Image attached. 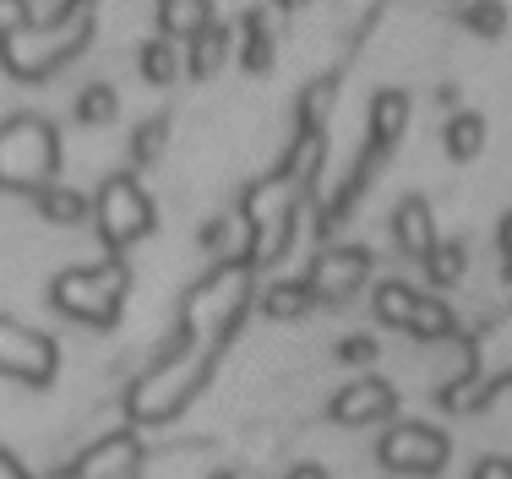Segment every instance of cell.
Here are the masks:
<instances>
[{"mask_svg":"<svg viewBox=\"0 0 512 479\" xmlns=\"http://www.w3.org/2000/svg\"><path fill=\"white\" fill-rule=\"evenodd\" d=\"M175 71H180V55H175V44H169V39H153L148 49H142V77H148L153 88H169Z\"/></svg>","mask_w":512,"mask_h":479,"instance_id":"cell-21","label":"cell"},{"mask_svg":"<svg viewBox=\"0 0 512 479\" xmlns=\"http://www.w3.org/2000/svg\"><path fill=\"white\" fill-rule=\"evenodd\" d=\"M338 354H344L349 365H365V360L376 354V343H371V338H344V343H338Z\"/></svg>","mask_w":512,"mask_h":479,"instance_id":"cell-25","label":"cell"},{"mask_svg":"<svg viewBox=\"0 0 512 479\" xmlns=\"http://www.w3.org/2000/svg\"><path fill=\"white\" fill-rule=\"evenodd\" d=\"M93 218H99V235L120 251V245L142 240L153 229V202L142 196V186L131 175H115V180H104L99 202H93Z\"/></svg>","mask_w":512,"mask_h":479,"instance_id":"cell-6","label":"cell"},{"mask_svg":"<svg viewBox=\"0 0 512 479\" xmlns=\"http://www.w3.org/2000/svg\"><path fill=\"white\" fill-rule=\"evenodd\" d=\"M414 305H420V294H414L409 284H382V289H376V316H382L387 327H404V333H409Z\"/></svg>","mask_w":512,"mask_h":479,"instance_id":"cell-18","label":"cell"},{"mask_svg":"<svg viewBox=\"0 0 512 479\" xmlns=\"http://www.w3.org/2000/svg\"><path fill=\"white\" fill-rule=\"evenodd\" d=\"M425 267H431V284H458V278H463V245H442V240H436V251L425 256Z\"/></svg>","mask_w":512,"mask_h":479,"instance_id":"cell-22","label":"cell"},{"mask_svg":"<svg viewBox=\"0 0 512 479\" xmlns=\"http://www.w3.org/2000/svg\"><path fill=\"white\" fill-rule=\"evenodd\" d=\"M480 147H485V120L480 115H458L453 126H447V153H453L458 164H469Z\"/></svg>","mask_w":512,"mask_h":479,"instance_id":"cell-20","label":"cell"},{"mask_svg":"<svg viewBox=\"0 0 512 479\" xmlns=\"http://www.w3.org/2000/svg\"><path fill=\"white\" fill-rule=\"evenodd\" d=\"M224 49H229V39H224V28H218V22H207V28L197 33V39H191V77H213L218 66H224Z\"/></svg>","mask_w":512,"mask_h":479,"instance_id":"cell-17","label":"cell"},{"mask_svg":"<svg viewBox=\"0 0 512 479\" xmlns=\"http://www.w3.org/2000/svg\"><path fill=\"white\" fill-rule=\"evenodd\" d=\"M0 376L44 387L55 376V343L44 333H33V327L11 322V316H0Z\"/></svg>","mask_w":512,"mask_h":479,"instance_id":"cell-8","label":"cell"},{"mask_svg":"<svg viewBox=\"0 0 512 479\" xmlns=\"http://www.w3.org/2000/svg\"><path fill=\"white\" fill-rule=\"evenodd\" d=\"M50 479H77V474H71V469H60V474H50Z\"/></svg>","mask_w":512,"mask_h":479,"instance_id":"cell-32","label":"cell"},{"mask_svg":"<svg viewBox=\"0 0 512 479\" xmlns=\"http://www.w3.org/2000/svg\"><path fill=\"white\" fill-rule=\"evenodd\" d=\"M77 120L82 126H104V120H115V88H88L77 98Z\"/></svg>","mask_w":512,"mask_h":479,"instance_id":"cell-23","label":"cell"},{"mask_svg":"<svg viewBox=\"0 0 512 479\" xmlns=\"http://www.w3.org/2000/svg\"><path fill=\"white\" fill-rule=\"evenodd\" d=\"M387 474H442L447 469V436L431 425H393L376 447Z\"/></svg>","mask_w":512,"mask_h":479,"instance_id":"cell-7","label":"cell"},{"mask_svg":"<svg viewBox=\"0 0 512 479\" xmlns=\"http://www.w3.org/2000/svg\"><path fill=\"white\" fill-rule=\"evenodd\" d=\"M267 60H273V44H267V28L262 22H246V66L251 71H267Z\"/></svg>","mask_w":512,"mask_h":479,"instance_id":"cell-24","label":"cell"},{"mask_svg":"<svg viewBox=\"0 0 512 479\" xmlns=\"http://www.w3.org/2000/svg\"><path fill=\"white\" fill-rule=\"evenodd\" d=\"M0 479H28V474H22V463L11 458V452H0Z\"/></svg>","mask_w":512,"mask_h":479,"instance_id":"cell-29","label":"cell"},{"mask_svg":"<svg viewBox=\"0 0 512 479\" xmlns=\"http://www.w3.org/2000/svg\"><path fill=\"white\" fill-rule=\"evenodd\" d=\"M469 479H512V458H480Z\"/></svg>","mask_w":512,"mask_h":479,"instance_id":"cell-26","label":"cell"},{"mask_svg":"<svg viewBox=\"0 0 512 479\" xmlns=\"http://www.w3.org/2000/svg\"><path fill=\"white\" fill-rule=\"evenodd\" d=\"M512 376V316L491 322L480 338H469V376L447 392V409H480V398L491 387H502Z\"/></svg>","mask_w":512,"mask_h":479,"instance_id":"cell-5","label":"cell"},{"mask_svg":"<svg viewBox=\"0 0 512 479\" xmlns=\"http://www.w3.org/2000/svg\"><path fill=\"white\" fill-rule=\"evenodd\" d=\"M393 409H398L393 387L376 382V376H365V382L344 387V392L333 398V420H338V425H376V420H387Z\"/></svg>","mask_w":512,"mask_h":479,"instance_id":"cell-11","label":"cell"},{"mask_svg":"<svg viewBox=\"0 0 512 479\" xmlns=\"http://www.w3.org/2000/svg\"><path fill=\"white\" fill-rule=\"evenodd\" d=\"M300 196H306V180L278 169L273 180L251 186L246 196V229H251V262H278L284 256L289 235H295L300 218Z\"/></svg>","mask_w":512,"mask_h":479,"instance_id":"cell-4","label":"cell"},{"mask_svg":"<svg viewBox=\"0 0 512 479\" xmlns=\"http://www.w3.org/2000/svg\"><path fill=\"white\" fill-rule=\"evenodd\" d=\"M502 251H507V262H512V213L502 218Z\"/></svg>","mask_w":512,"mask_h":479,"instance_id":"cell-31","label":"cell"},{"mask_svg":"<svg viewBox=\"0 0 512 479\" xmlns=\"http://www.w3.org/2000/svg\"><path fill=\"white\" fill-rule=\"evenodd\" d=\"M131 289L126 262H99V267H66V273L50 284V300L60 316L88 327H109L120 316V300Z\"/></svg>","mask_w":512,"mask_h":479,"instance_id":"cell-3","label":"cell"},{"mask_svg":"<svg viewBox=\"0 0 512 479\" xmlns=\"http://www.w3.org/2000/svg\"><path fill=\"white\" fill-rule=\"evenodd\" d=\"M365 267H371V256H365L360 245H333V251H322V256L311 262V273H306L311 300H322V305H344L349 294H360Z\"/></svg>","mask_w":512,"mask_h":479,"instance_id":"cell-9","label":"cell"},{"mask_svg":"<svg viewBox=\"0 0 512 479\" xmlns=\"http://www.w3.org/2000/svg\"><path fill=\"white\" fill-rule=\"evenodd\" d=\"M289 479H327V474L316 469V463H295V469H289Z\"/></svg>","mask_w":512,"mask_h":479,"instance_id":"cell-30","label":"cell"},{"mask_svg":"<svg viewBox=\"0 0 512 479\" xmlns=\"http://www.w3.org/2000/svg\"><path fill=\"white\" fill-rule=\"evenodd\" d=\"M60 169V142L55 126L39 115H11L0 126V186L6 191H50Z\"/></svg>","mask_w":512,"mask_h":479,"instance_id":"cell-2","label":"cell"},{"mask_svg":"<svg viewBox=\"0 0 512 479\" xmlns=\"http://www.w3.org/2000/svg\"><path fill=\"white\" fill-rule=\"evenodd\" d=\"M393 229H398V245H404L409 256H431L436 251V218H431V202H420V196H409V202H398L393 213Z\"/></svg>","mask_w":512,"mask_h":479,"instance_id":"cell-12","label":"cell"},{"mask_svg":"<svg viewBox=\"0 0 512 479\" xmlns=\"http://www.w3.org/2000/svg\"><path fill=\"white\" fill-rule=\"evenodd\" d=\"M469 28L496 33V28H502V6H480V11H469Z\"/></svg>","mask_w":512,"mask_h":479,"instance_id":"cell-27","label":"cell"},{"mask_svg":"<svg viewBox=\"0 0 512 479\" xmlns=\"http://www.w3.org/2000/svg\"><path fill=\"white\" fill-rule=\"evenodd\" d=\"M207 22H213V17H207L202 0H164V6H158V28H164L169 44H175V39L191 44V39L207 28Z\"/></svg>","mask_w":512,"mask_h":479,"instance_id":"cell-14","label":"cell"},{"mask_svg":"<svg viewBox=\"0 0 512 479\" xmlns=\"http://www.w3.org/2000/svg\"><path fill=\"white\" fill-rule=\"evenodd\" d=\"M409 333H414V338H425V343H442V338H453V333H458V322H453V311H447L442 300H420V305H414Z\"/></svg>","mask_w":512,"mask_h":479,"instance_id":"cell-19","label":"cell"},{"mask_svg":"<svg viewBox=\"0 0 512 479\" xmlns=\"http://www.w3.org/2000/svg\"><path fill=\"white\" fill-rule=\"evenodd\" d=\"M39 213L50 218L55 229H71V224H82V218H88L93 207H88V196H82V191L50 186V191H39Z\"/></svg>","mask_w":512,"mask_h":479,"instance_id":"cell-16","label":"cell"},{"mask_svg":"<svg viewBox=\"0 0 512 479\" xmlns=\"http://www.w3.org/2000/svg\"><path fill=\"white\" fill-rule=\"evenodd\" d=\"M137 469H142V441L137 436H104L99 447H88L71 463L77 479H137Z\"/></svg>","mask_w":512,"mask_h":479,"instance_id":"cell-10","label":"cell"},{"mask_svg":"<svg viewBox=\"0 0 512 479\" xmlns=\"http://www.w3.org/2000/svg\"><path fill=\"white\" fill-rule=\"evenodd\" d=\"M404 120H409L404 93H376V104H371V147L376 153H393V142L404 137Z\"/></svg>","mask_w":512,"mask_h":479,"instance_id":"cell-13","label":"cell"},{"mask_svg":"<svg viewBox=\"0 0 512 479\" xmlns=\"http://www.w3.org/2000/svg\"><path fill=\"white\" fill-rule=\"evenodd\" d=\"M251 305V267L229 262L218 267L213 278H202L197 289L186 294V322H180L175 349L164 354V365H153L137 387H131V414L137 420H169L191 403V392L207 382L224 338L235 333V322Z\"/></svg>","mask_w":512,"mask_h":479,"instance_id":"cell-1","label":"cell"},{"mask_svg":"<svg viewBox=\"0 0 512 479\" xmlns=\"http://www.w3.org/2000/svg\"><path fill=\"white\" fill-rule=\"evenodd\" d=\"M311 305H316L311 289L295 284V278H289V284H273V289L262 294V316H273V322H300Z\"/></svg>","mask_w":512,"mask_h":479,"instance_id":"cell-15","label":"cell"},{"mask_svg":"<svg viewBox=\"0 0 512 479\" xmlns=\"http://www.w3.org/2000/svg\"><path fill=\"white\" fill-rule=\"evenodd\" d=\"M158 137H164V126H148V131L137 137V158H142V164H148V158L158 153Z\"/></svg>","mask_w":512,"mask_h":479,"instance_id":"cell-28","label":"cell"}]
</instances>
